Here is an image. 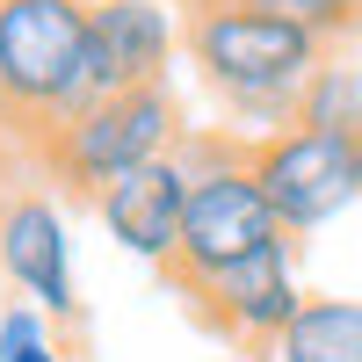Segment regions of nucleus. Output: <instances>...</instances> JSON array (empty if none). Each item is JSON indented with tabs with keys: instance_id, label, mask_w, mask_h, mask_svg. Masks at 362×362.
<instances>
[{
	"instance_id": "obj_1",
	"label": "nucleus",
	"mask_w": 362,
	"mask_h": 362,
	"mask_svg": "<svg viewBox=\"0 0 362 362\" xmlns=\"http://www.w3.org/2000/svg\"><path fill=\"white\" fill-rule=\"evenodd\" d=\"M181 44L225 109L276 116V124H297V102H305L312 73L326 66V44L261 0H189Z\"/></svg>"
},
{
	"instance_id": "obj_2",
	"label": "nucleus",
	"mask_w": 362,
	"mask_h": 362,
	"mask_svg": "<svg viewBox=\"0 0 362 362\" xmlns=\"http://www.w3.org/2000/svg\"><path fill=\"white\" fill-rule=\"evenodd\" d=\"M87 8L95 0H0V95L37 145L87 109Z\"/></svg>"
},
{
	"instance_id": "obj_3",
	"label": "nucleus",
	"mask_w": 362,
	"mask_h": 362,
	"mask_svg": "<svg viewBox=\"0 0 362 362\" xmlns=\"http://www.w3.org/2000/svg\"><path fill=\"white\" fill-rule=\"evenodd\" d=\"M181 153L196 167V189H189V218H181V254H174V283L181 297H196L203 283H218L225 268H239L247 254L290 239L276 225V203L261 196V181L247 167V145H225V138H181Z\"/></svg>"
},
{
	"instance_id": "obj_4",
	"label": "nucleus",
	"mask_w": 362,
	"mask_h": 362,
	"mask_svg": "<svg viewBox=\"0 0 362 362\" xmlns=\"http://www.w3.org/2000/svg\"><path fill=\"white\" fill-rule=\"evenodd\" d=\"M181 138H189V124H181L174 87H138V95H109V102H95V109H80L73 124H58V131L37 145V153H44V167L66 181V189L102 196V189H116L124 174L181 153Z\"/></svg>"
},
{
	"instance_id": "obj_5",
	"label": "nucleus",
	"mask_w": 362,
	"mask_h": 362,
	"mask_svg": "<svg viewBox=\"0 0 362 362\" xmlns=\"http://www.w3.org/2000/svg\"><path fill=\"white\" fill-rule=\"evenodd\" d=\"M247 167L261 181V196L276 203V225L290 239L334 225L348 203H362V138H341V131L283 124L247 145Z\"/></svg>"
},
{
	"instance_id": "obj_6",
	"label": "nucleus",
	"mask_w": 362,
	"mask_h": 362,
	"mask_svg": "<svg viewBox=\"0 0 362 362\" xmlns=\"http://www.w3.org/2000/svg\"><path fill=\"white\" fill-rule=\"evenodd\" d=\"M189 305L203 312V326H218L239 348H276L283 326L305 312V283H297V239H276V247L247 254L239 268H225L218 283H203Z\"/></svg>"
},
{
	"instance_id": "obj_7",
	"label": "nucleus",
	"mask_w": 362,
	"mask_h": 362,
	"mask_svg": "<svg viewBox=\"0 0 362 362\" xmlns=\"http://www.w3.org/2000/svg\"><path fill=\"white\" fill-rule=\"evenodd\" d=\"M174 15L160 0H95L87 8V109L109 95L167 87Z\"/></svg>"
},
{
	"instance_id": "obj_8",
	"label": "nucleus",
	"mask_w": 362,
	"mask_h": 362,
	"mask_svg": "<svg viewBox=\"0 0 362 362\" xmlns=\"http://www.w3.org/2000/svg\"><path fill=\"white\" fill-rule=\"evenodd\" d=\"M189 189H196L189 153H167V160H153V167L124 174L116 189H102V196H95V218H102V232H109L124 254H138L145 268H167V276H174Z\"/></svg>"
},
{
	"instance_id": "obj_9",
	"label": "nucleus",
	"mask_w": 362,
	"mask_h": 362,
	"mask_svg": "<svg viewBox=\"0 0 362 362\" xmlns=\"http://www.w3.org/2000/svg\"><path fill=\"white\" fill-rule=\"evenodd\" d=\"M0 268L8 283L37 305L44 319H80V283H73V232L51 196H15L0 210Z\"/></svg>"
},
{
	"instance_id": "obj_10",
	"label": "nucleus",
	"mask_w": 362,
	"mask_h": 362,
	"mask_svg": "<svg viewBox=\"0 0 362 362\" xmlns=\"http://www.w3.org/2000/svg\"><path fill=\"white\" fill-rule=\"evenodd\" d=\"M261 362H362V297H305Z\"/></svg>"
},
{
	"instance_id": "obj_11",
	"label": "nucleus",
	"mask_w": 362,
	"mask_h": 362,
	"mask_svg": "<svg viewBox=\"0 0 362 362\" xmlns=\"http://www.w3.org/2000/svg\"><path fill=\"white\" fill-rule=\"evenodd\" d=\"M297 124L362 138V66H355V58H326V66L312 73L305 102H297Z\"/></svg>"
},
{
	"instance_id": "obj_12",
	"label": "nucleus",
	"mask_w": 362,
	"mask_h": 362,
	"mask_svg": "<svg viewBox=\"0 0 362 362\" xmlns=\"http://www.w3.org/2000/svg\"><path fill=\"white\" fill-rule=\"evenodd\" d=\"M0 362H66V348H58L51 319L37 305H8L0 312Z\"/></svg>"
},
{
	"instance_id": "obj_13",
	"label": "nucleus",
	"mask_w": 362,
	"mask_h": 362,
	"mask_svg": "<svg viewBox=\"0 0 362 362\" xmlns=\"http://www.w3.org/2000/svg\"><path fill=\"white\" fill-rule=\"evenodd\" d=\"M261 8H276L283 22H297L319 44H341V37L362 29V0H261Z\"/></svg>"
},
{
	"instance_id": "obj_14",
	"label": "nucleus",
	"mask_w": 362,
	"mask_h": 362,
	"mask_svg": "<svg viewBox=\"0 0 362 362\" xmlns=\"http://www.w3.org/2000/svg\"><path fill=\"white\" fill-rule=\"evenodd\" d=\"M0 131H15V124H8V95H0Z\"/></svg>"
}]
</instances>
